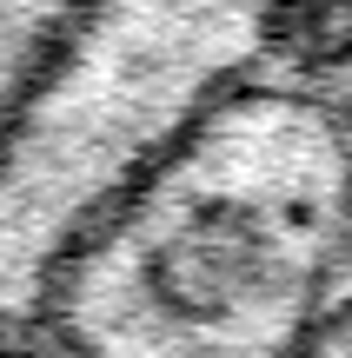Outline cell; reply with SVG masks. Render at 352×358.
I'll use <instances>...</instances> for the list:
<instances>
[{
	"label": "cell",
	"mask_w": 352,
	"mask_h": 358,
	"mask_svg": "<svg viewBox=\"0 0 352 358\" xmlns=\"http://www.w3.org/2000/svg\"><path fill=\"white\" fill-rule=\"evenodd\" d=\"M293 0H87L0 140V239L47 279L60 239L186 113L253 73Z\"/></svg>",
	"instance_id": "obj_2"
},
{
	"label": "cell",
	"mask_w": 352,
	"mask_h": 358,
	"mask_svg": "<svg viewBox=\"0 0 352 358\" xmlns=\"http://www.w3.org/2000/svg\"><path fill=\"white\" fill-rule=\"evenodd\" d=\"M87 0H0V140L13 133L20 106L47 80L53 53L66 47Z\"/></svg>",
	"instance_id": "obj_4"
},
{
	"label": "cell",
	"mask_w": 352,
	"mask_h": 358,
	"mask_svg": "<svg viewBox=\"0 0 352 358\" xmlns=\"http://www.w3.org/2000/svg\"><path fill=\"white\" fill-rule=\"evenodd\" d=\"M266 60L326 93L332 113L352 127V0H293Z\"/></svg>",
	"instance_id": "obj_3"
},
{
	"label": "cell",
	"mask_w": 352,
	"mask_h": 358,
	"mask_svg": "<svg viewBox=\"0 0 352 358\" xmlns=\"http://www.w3.org/2000/svg\"><path fill=\"white\" fill-rule=\"evenodd\" d=\"M34 306H40V272L0 239V352L34 338Z\"/></svg>",
	"instance_id": "obj_5"
},
{
	"label": "cell",
	"mask_w": 352,
	"mask_h": 358,
	"mask_svg": "<svg viewBox=\"0 0 352 358\" xmlns=\"http://www.w3.org/2000/svg\"><path fill=\"white\" fill-rule=\"evenodd\" d=\"M352 285V127L260 60L47 259L53 358H300Z\"/></svg>",
	"instance_id": "obj_1"
}]
</instances>
